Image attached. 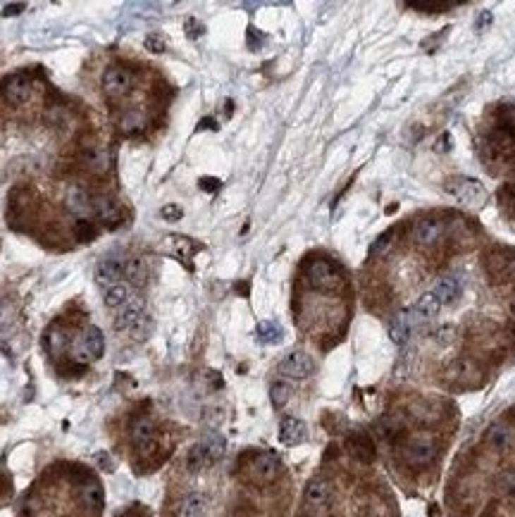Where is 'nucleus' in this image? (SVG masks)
<instances>
[{
  "label": "nucleus",
  "mask_w": 515,
  "mask_h": 517,
  "mask_svg": "<svg viewBox=\"0 0 515 517\" xmlns=\"http://www.w3.org/2000/svg\"><path fill=\"white\" fill-rule=\"evenodd\" d=\"M370 517H384V513H382V510H377V513H372Z\"/></svg>",
  "instance_id": "09e8293b"
},
{
  "label": "nucleus",
  "mask_w": 515,
  "mask_h": 517,
  "mask_svg": "<svg viewBox=\"0 0 515 517\" xmlns=\"http://www.w3.org/2000/svg\"><path fill=\"white\" fill-rule=\"evenodd\" d=\"M243 472H246L248 482L258 484V487H265V484H272L281 475V460L272 451H258L246 458Z\"/></svg>",
  "instance_id": "f257e3e1"
},
{
  "label": "nucleus",
  "mask_w": 515,
  "mask_h": 517,
  "mask_svg": "<svg viewBox=\"0 0 515 517\" xmlns=\"http://www.w3.org/2000/svg\"><path fill=\"white\" fill-rule=\"evenodd\" d=\"M134 72L127 67H108L105 69V74H103V91H105V96H110V98H122V96H127V93L134 88Z\"/></svg>",
  "instance_id": "423d86ee"
},
{
  "label": "nucleus",
  "mask_w": 515,
  "mask_h": 517,
  "mask_svg": "<svg viewBox=\"0 0 515 517\" xmlns=\"http://www.w3.org/2000/svg\"><path fill=\"white\" fill-rule=\"evenodd\" d=\"M160 215L167 219V222H174V219H181V215H184V212H181V207L179 205H165L160 210Z\"/></svg>",
  "instance_id": "58836bf2"
},
{
  "label": "nucleus",
  "mask_w": 515,
  "mask_h": 517,
  "mask_svg": "<svg viewBox=\"0 0 515 517\" xmlns=\"http://www.w3.org/2000/svg\"><path fill=\"white\" fill-rule=\"evenodd\" d=\"M392 243H394V229H389V231H384V234H382L380 238H377V241L372 243V248H370V255H384L389 248H392Z\"/></svg>",
  "instance_id": "72a5a7b5"
},
{
  "label": "nucleus",
  "mask_w": 515,
  "mask_h": 517,
  "mask_svg": "<svg viewBox=\"0 0 515 517\" xmlns=\"http://www.w3.org/2000/svg\"><path fill=\"white\" fill-rule=\"evenodd\" d=\"M205 468H210V460H208V456H205L203 446H200V444L191 446L188 453H186V470L188 472H200Z\"/></svg>",
  "instance_id": "cd10ccee"
},
{
  "label": "nucleus",
  "mask_w": 515,
  "mask_h": 517,
  "mask_svg": "<svg viewBox=\"0 0 515 517\" xmlns=\"http://www.w3.org/2000/svg\"><path fill=\"white\" fill-rule=\"evenodd\" d=\"M289 399H291V387L286 382H274L269 387V401H272L274 408H284Z\"/></svg>",
  "instance_id": "2f4dec72"
},
{
  "label": "nucleus",
  "mask_w": 515,
  "mask_h": 517,
  "mask_svg": "<svg viewBox=\"0 0 515 517\" xmlns=\"http://www.w3.org/2000/svg\"><path fill=\"white\" fill-rule=\"evenodd\" d=\"M200 129H215V119H203V122H200Z\"/></svg>",
  "instance_id": "a18cd8bd"
},
{
  "label": "nucleus",
  "mask_w": 515,
  "mask_h": 517,
  "mask_svg": "<svg viewBox=\"0 0 515 517\" xmlns=\"http://www.w3.org/2000/svg\"><path fill=\"white\" fill-rule=\"evenodd\" d=\"M122 276H124V262L119 257H105L93 269V279H96L98 286H105V288L117 286Z\"/></svg>",
  "instance_id": "9b49d317"
},
{
  "label": "nucleus",
  "mask_w": 515,
  "mask_h": 517,
  "mask_svg": "<svg viewBox=\"0 0 515 517\" xmlns=\"http://www.w3.org/2000/svg\"><path fill=\"white\" fill-rule=\"evenodd\" d=\"M308 437V427L298 418H284L279 422V441L284 446H298Z\"/></svg>",
  "instance_id": "dca6fc26"
},
{
  "label": "nucleus",
  "mask_w": 515,
  "mask_h": 517,
  "mask_svg": "<svg viewBox=\"0 0 515 517\" xmlns=\"http://www.w3.org/2000/svg\"><path fill=\"white\" fill-rule=\"evenodd\" d=\"M496 487L499 491L508 498H515V472H504V475L499 477V482H496Z\"/></svg>",
  "instance_id": "c9c22d12"
},
{
  "label": "nucleus",
  "mask_w": 515,
  "mask_h": 517,
  "mask_svg": "<svg viewBox=\"0 0 515 517\" xmlns=\"http://www.w3.org/2000/svg\"><path fill=\"white\" fill-rule=\"evenodd\" d=\"M489 22H492V15H489V12H485V15H482V20H477V27H485V24H489Z\"/></svg>",
  "instance_id": "c03bdc74"
},
{
  "label": "nucleus",
  "mask_w": 515,
  "mask_h": 517,
  "mask_svg": "<svg viewBox=\"0 0 515 517\" xmlns=\"http://www.w3.org/2000/svg\"><path fill=\"white\" fill-rule=\"evenodd\" d=\"M442 236H444V222H439V219H420L413 226V241L423 245V248L437 245L442 241Z\"/></svg>",
  "instance_id": "ddd939ff"
},
{
  "label": "nucleus",
  "mask_w": 515,
  "mask_h": 517,
  "mask_svg": "<svg viewBox=\"0 0 515 517\" xmlns=\"http://www.w3.org/2000/svg\"><path fill=\"white\" fill-rule=\"evenodd\" d=\"M508 274L515 276V257H513V260H508Z\"/></svg>",
  "instance_id": "49530a36"
},
{
  "label": "nucleus",
  "mask_w": 515,
  "mask_h": 517,
  "mask_svg": "<svg viewBox=\"0 0 515 517\" xmlns=\"http://www.w3.org/2000/svg\"><path fill=\"white\" fill-rule=\"evenodd\" d=\"M146 48L150 50V53H165V50H167L165 41H162L160 36H155V34H150L146 39Z\"/></svg>",
  "instance_id": "4c0bfd02"
},
{
  "label": "nucleus",
  "mask_w": 515,
  "mask_h": 517,
  "mask_svg": "<svg viewBox=\"0 0 515 517\" xmlns=\"http://www.w3.org/2000/svg\"><path fill=\"white\" fill-rule=\"evenodd\" d=\"M439 300L435 298V296L432 293H423L418 298V303H416V308H413V310H416V315L420 320H432V317H437V312H439Z\"/></svg>",
  "instance_id": "bb28decb"
},
{
  "label": "nucleus",
  "mask_w": 515,
  "mask_h": 517,
  "mask_svg": "<svg viewBox=\"0 0 515 517\" xmlns=\"http://www.w3.org/2000/svg\"><path fill=\"white\" fill-rule=\"evenodd\" d=\"M150 332H153V320H150L148 312H143L141 317L129 327V336L134 339V341H143V339H148Z\"/></svg>",
  "instance_id": "c756f323"
},
{
  "label": "nucleus",
  "mask_w": 515,
  "mask_h": 517,
  "mask_svg": "<svg viewBox=\"0 0 515 517\" xmlns=\"http://www.w3.org/2000/svg\"><path fill=\"white\" fill-rule=\"evenodd\" d=\"M81 162L86 165V169L98 174L108 169V155H105V150L98 143H84L81 146Z\"/></svg>",
  "instance_id": "a211bd4d"
},
{
  "label": "nucleus",
  "mask_w": 515,
  "mask_h": 517,
  "mask_svg": "<svg viewBox=\"0 0 515 517\" xmlns=\"http://www.w3.org/2000/svg\"><path fill=\"white\" fill-rule=\"evenodd\" d=\"M131 444L139 451V456L148 458L158 451V430L150 418H139L131 422Z\"/></svg>",
  "instance_id": "20e7f679"
},
{
  "label": "nucleus",
  "mask_w": 515,
  "mask_h": 517,
  "mask_svg": "<svg viewBox=\"0 0 515 517\" xmlns=\"http://www.w3.org/2000/svg\"><path fill=\"white\" fill-rule=\"evenodd\" d=\"M258 339H260L262 343H279L281 327L277 322H260V327H258Z\"/></svg>",
  "instance_id": "473e14b6"
},
{
  "label": "nucleus",
  "mask_w": 515,
  "mask_h": 517,
  "mask_svg": "<svg viewBox=\"0 0 515 517\" xmlns=\"http://www.w3.org/2000/svg\"><path fill=\"white\" fill-rule=\"evenodd\" d=\"M198 444L203 446V451H205V456H208L210 465L217 463V460L224 456V451H227V441H224V437L219 432H208L203 439L198 441Z\"/></svg>",
  "instance_id": "a878e982"
},
{
  "label": "nucleus",
  "mask_w": 515,
  "mask_h": 517,
  "mask_svg": "<svg viewBox=\"0 0 515 517\" xmlns=\"http://www.w3.org/2000/svg\"><path fill=\"white\" fill-rule=\"evenodd\" d=\"M420 322V317L416 315V310H406V312H399L396 317L389 322V336H392L394 343L399 346H406L411 341L413 332H416V324Z\"/></svg>",
  "instance_id": "6e6552de"
},
{
  "label": "nucleus",
  "mask_w": 515,
  "mask_h": 517,
  "mask_svg": "<svg viewBox=\"0 0 515 517\" xmlns=\"http://www.w3.org/2000/svg\"><path fill=\"white\" fill-rule=\"evenodd\" d=\"M105 353V336L98 327H89L81 339V355L84 360H100Z\"/></svg>",
  "instance_id": "f3484780"
},
{
  "label": "nucleus",
  "mask_w": 515,
  "mask_h": 517,
  "mask_svg": "<svg viewBox=\"0 0 515 517\" xmlns=\"http://www.w3.org/2000/svg\"><path fill=\"white\" fill-rule=\"evenodd\" d=\"M200 186L208 188V191H217L219 181H217V179H200Z\"/></svg>",
  "instance_id": "37998d69"
},
{
  "label": "nucleus",
  "mask_w": 515,
  "mask_h": 517,
  "mask_svg": "<svg viewBox=\"0 0 515 517\" xmlns=\"http://www.w3.org/2000/svg\"><path fill=\"white\" fill-rule=\"evenodd\" d=\"M258 43H260V39H258V29L250 27L248 29V46L250 48H258Z\"/></svg>",
  "instance_id": "79ce46f5"
},
{
  "label": "nucleus",
  "mask_w": 515,
  "mask_h": 517,
  "mask_svg": "<svg viewBox=\"0 0 515 517\" xmlns=\"http://www.w3.org/2000/svg\"><path fill=\"white\" fill-rule=\"evenodd\" d=\"M485 441L494 453H508V451H513V446H515V432H513V427L504 425V422H496V425H492L487 430Z\"/></svg>",
  "instance_id": "4468645a"
},
{
  "label": "nucleus",
  "mask_w": 515,
  "mask_h": 517,
  "mask_svg": "<svg viewBox=\"0 0 515 517\" xmlns=\"http://www.w3.org/2000/svg\"><path fill=\"white\" fill-rule=\"evenodd\" d=\"M511 312L515 315V298H513V303H511Z\"/></svg>",
  "instance_id": "8fccbe9b"
},
{
  "label": "nucleus",
  "mask_w": 515,
  "mask_h": 517,
  "mask_svg": "<svg viewBox=\"0 0 515 517\" xmlns=\"http://www.w3.org/2000/svg\"><path fill=\"white\" fill-rule=\"evenodd\" d=\"M91 212L108 226H117V222L122 219V207H119L115 198H110V195H105V193L93 195L91 198Z\"/></svg>",
  "instance_id": "9d476101"
},
{
  "label": "nucleus",
  "mask_w": 515,
  "mask_h": 517,
  "mask_svg": "<svg viewBox=\"0 0 515 517\" xmlns=\"http://www.w3.org/2000/svg\"><path fill=\"white\" fill-rule=\"evenodd\" d=\"M430 293L439 300V305H454L458 293H461V286H458L456 276H442V279H437Z\"/></svg>",
  "instance_id": "aec40b11"
},
{
  "label": "nucleus",
  "mask_w": 515,
  "mask_h": 517,
  "mask_svg": "<svg viewBox=\"0 0 515 517\" xmlns=\"http://www.w3.org/2000/svg\"><path fill=\"white\" fill-rule=\"evenodd\" d=\"M3 98L10 105H24L31 98V79L27 74H12V77L3 84Z\"/></svg>",
  "instance_id": "f8f14e48"
},
{
  "label": "nucleus",
  "mask_w": 515,
  "mask_h": 517,
  "mask_svg": "<svg viewBox=\"0 0 515 517\" xmlns=\"http://www.w3.org/2000/svg\"><path fill=\"white\" fill-rule=\"evenodd\" d=\"M303 498H305V506L325 508L332 501V484L327 482V479H322V477L310 479V482H308V487H305Z\"/></svg>",
  "instance_id": "2eb2a0df"
},
{
  "label": "nucleus",
  "mask_w": 515,
  "mask_h": 517,
  "mask_svg": "<svg viewBox=\"0 0 515 517\" xmlns=\"http://www.w3.org/2000/svg\"><path fill=\"white\" fill-rule=\"evenodd\" d=\"M143 127H146V119H143L141 112H136V110L124 112V117L119 119V129H122L124 134H139Z\"/></svg>",
  "instance_id": "c85d7f7f"
},
{
  "label": "nucleus",
  "mask_w": 515,
  "mask_h": 517,
  "mask_svg": "<svg viewBox=\"0 0 515 517\" xmlns=\"http://www.w3.org/2000/svg\"><path fill=\"white\" fill-rule=\"evenodd\" d=\"M74 234H77L79 241H91V238H96V226H93L89 219H79L77 224H74Z\"/></svg>",
  "instance_id": "f704fd0d"
},
{
  "label": "nucleus",
  "mask_w": 515,
  "mask_h": 517,
  "mask_svg": "<svg viewBox=\"0 0 515 517\" xmlns=\"http://www.w3.org/2000/svg\"><path fill=\"white\" fill-rule=\"evenodd\" d=\"M305 281L315 291H339L344 286V274L339 272V267L327 257H315L308 262L305 267Z\"/></svg>",
  "instance_id": "f03ea898"
},
{
  "label": "nucleus",
  "mask_w": 515,
  "mask_h": 517,
  "mask_svg": "<svg viewBox=\"0 0 515 517\" xmlns=\"http://www.w3.org/2000/svg\"><path fill=\"white\" fill-rule=\"evenodd\" d=\"M65 207L72 212L74 217L86 219V215L91 212V198H89V193H86L84 188H79V186L70 188V191H67V198H65Z\"/></svg>",
  "instance_id": "6ab92c4d"
},
{
  "label": "nucleus",
  "mask_w": 515,
  "mask_h": 517,
  "mask_svg": "<svg viewBox=\"0 0 515 517\" xmlns=\"http://www.w3.org/2000/svg\"><path fill=\"white\" fill-rule=\"evenodd\" d=\"M24 8H27V5H24V3H12V5H5V8H3V15H5V17H15V15H20V12H22Z\"/></svg>",
  "instance_id": "ea45409f"
},
{
  "label": "nucleus",
  "mask_w": 515,
  "mask_h": 517,
  "mask_svg": "<svg viewBox=\"0 0 515 517\" xmlns=\"http://www.w3.org/2000/svg\"><path fill=\"white\" fill-rule=\"evenodd\" d=\"M186 29H188V36H191V39H198V36L203 34V27H200L196 20H188L186 22Z\"/></svg>",
  "instance_id": "a19ab883"
},
{
  "label": "nucleus",
  "mask_w": 515,
  "mask_h": 517,
  "mask_svg": "<svg viewBox=\"0 0 515 517\" xmlns=\"http://www.w3.org/2000/svg\"><path fill=\"white\" fill-rule=\"evenodd\" d=\"M315 372V360L308 355L305 351H291L281 358L279 363V375L289 377V379H305Z\"/></svg>",
  "instance_id": "0eeeda50"
},
{
  "label": "nucleus",
  "mask_w": 515,
  "mask_h": 517,
  "mask_svg": "<svg viewBox=\"0 0 515 517\" xmlns=\"http://www.w3.org/2000/svg\"><path fill=\"white\" fill-rule=\"evenodd\" d=\"M43 343H46V351L50 355H62L67 351V343H70V336H67L65 327L62 324H53L46 329V336H43Z\"/></svg>",
  "instance_id": "4be33fe9"
},
{
  "label": "nucleus",
  "mask_w": 515,
  "mask_h": 517,
  "mask_svg": "<svg viewBox=\"0 0 515 517\" xmlns=\"http://www.w3.org/2000/svg\"><path fill=\"white\" fill-rule=\"evenodd\" d=\"M127 300H129V291H127V286H122V284L105 288L103 303H105V305H108V308H122Z\"/></svg>",
  "instance_id": "7c9ffc66"
},
{
  "label": "nucleus",
  "mask_w": 515,
  "mask_h": 517,
  "mask_svg": "<svg viewBox=\"0 0 515 517\" xmlns=\"http://www.w3.org/2000/svg\"><path fill=\"white\" fill-rule=\"evenodd\" d=\"M437 451L439 449H437L435 437H430V434H416V437H411L406 441L404 458H406V463L411 465V468L423 470V468H427V465L435 463Z\"/></svg>",
  "instance_id": "7ed1b4c3"
},
{
  "label": "nucleus",
  "mask_w": 515,
  "mask_h": 517,
  "mask_svg": "<svg viewBox=\"0 0 515 517\" xmlns=\"http://www.w3.org/2000/svg\"><path fill=\"white\" fill-rule=\"evenodd\" d=\"M119 517H146V515H141V513H124V515H119Z\"/></svg>",
  "instance_id": "de8ad7c7"
},
{
  "label": "nucleus",
  "mask_w": 515,
  "mask_h": 517,
  "mask_svg": "<svg viewBox=\"0 0 515 517\" xmlns=\"http://www.w3.org/2000/svg\"><path fill=\"white\" fill-rule=\"evenodd\" d=\"M124 276L129 279L131 286H146L148 276H150V267L146 257H131V260L124 262Z\"/></svg>",
  "instance_id": "412c9836"
},
{
  "label": "nucleus",
  "mask_w": 515,
  "mask_h": 517,
  "mask_svg": "<svg viewBox=\"0 0 515 517\" xmlns=\"http://www.w3.org/2000/svg\"><path fill=\"white\" fill-rule=\"evenodd\" d=\"M444 188H446V193L454 195L456 200H461V203H466V205H480L487 195L480 181L470 179V176H451Z\"/></svg>",
  "instance_id": "39448f33"
},
{
  "label": "nucleus",
  "mask_w": 515,
  "mask_h": 517,
  "mask_svg": "<svg viewBox=\"0 0 515 517\" xmlns=\"http://www.w3.org/2000/svg\"><path fill=\"white\" fill-rule=\"evenodd\" d=\"M143 312H146V300H143L141 296H129V300L117 310L115 320H112V327H115L117 332H129V327L134 324Z\"/></svg>",
  "instance_id": "1a4fd4ad"
},
{
  "label": "nucleus",
  "mask_w": 515,
  "mask_h": 517,
  "mask_svg": "<svg viewBox=\"0 0 515 517\" xmlns=\"http://www.w3.org/2000/svg\"><path fill=\"white\" fill-rule=\"evenodd\" d=\"M208 510V496L200 494V491H191L184 501H181L179 517H203Z\"/></svg>",
  "instance_id": "393cba45"
},
{
  "label": "nucleus",
  "mask_w": 515,
  "mask_h": 517,
  "mask_svg": "<svg viewBox=\"0 0 515 517\" xmlns=\"http://www.w3.org/2000/svg\"><path fill=\"white\" fill-rule=\"evenodd\" d=\"M411 8H416V10H423V12H444V10H449L454 3H408Z\"/></svg>",
  "instance_id": "e433bc0d"
},
{
  "label": "nucleus",
  "mask_w": 515,
  "mask_h": 517,
  "mask_svg": "<svg viewBox=\"0 0 515 517\" xmlns=\"http://www.w3.org/2000/svg\"><path fill=\"white\" fill-rule=\"evenodd\" d=\"M346 449H349L351 456H353L356 460H360V463H372L375 446H372V441H370L368 437H363V434H353V437L346 441Z\"/></svg>",
  "instance_id": "b1692460"
},
{
  "label": "nucleus",
  "mask_w": 515,
  "mask_h": 517,
  "mask_svg": "<svg viewBox=\"0 0 515 517\" xmlns=\"http://www.w3.org/2000/svg\"><path fill=\"white\" fill-rule=\"evenodd\" d=\"M79 503L84 510L98 515L100 508H103V489H100L96 482H86L84 487L79 489Z\"/></svg>",
  "instance_id": "5701e85b"
}]
</instances>
